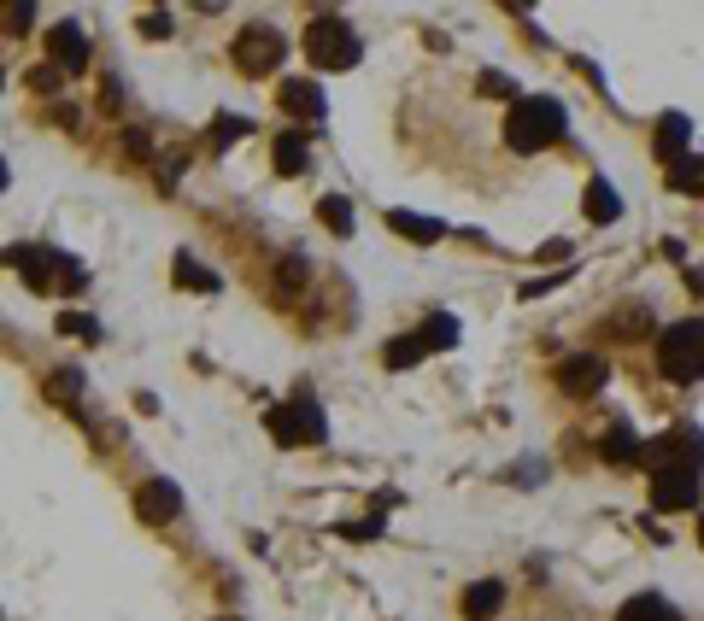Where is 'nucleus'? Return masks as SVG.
<instances>
[{"label":"nucleus","instance_id":"f257e3e1","mask_svg":"<svg viewBox=\"0 0 704 621\" xmlns=\"http://www.w3.org/2000/svg\"><path fill=\"white\" fill-rule=\"evenodd\" d=\"M564 124H569V112L558 106L552 94H528L505 112V147L511 153H540V147H552V141H564Z\"/></svg>","mask_w":704,"mask_h":621},{"label":"nucleus","instance_id":"f03ea898","mask_svg":"<svg viewBox=\"0 0 704 621\" xmlns=\"http://www.w3.org/2000/svg\"><path fill=\"white\" fill-rule=\"evenodd\" d=\"M657 370H664V381H681V387L704 375V323L699 316H681V323H669L657 335Z\"/></svg>","mask_w":704,"mask_h":621},{"label":"nucleus","instance_id":"7ed1b4c3","mask_svg":"<svg viewBox=\"0 0 704 621\" xmlns=\"http://www.w3.org/2000/svg\"><path fill=\"white\" fill-rule=\"evenodd\" d=\"M306 60L318 70H353L358 65V36L341 18H311L306 24Z\"/></svg>","mask_w":704,"mask_h":621},{"label":"nucleus","instance_id":"20e7f679","mask_svg":"<svg viewBox=\"0 0 704 621\" xmlns=\"http://www.w3.org/2000/svg\"><path fill=\"white\" fill-rule=\"evenodd\" d=\"M12 270L24 276V287L36 294H53V287H82V270H71V258L48 253V247H12Z\"/></svg>","mask_w":704,"mask_h":621},{"label":"nucleus","instance_id":"39448f33","mask_svg":"<svg viewBox=\"0 0 704 621\" xmlns=\"http://www.w3.org/2000/svg\"><path fill=\"white\" fill-rule=\"evenodd\" d=\"M270 435H277L282 445H306V440H323V411L306 399H289V404H270Z\"/></svg>","mask_w":704,"mask_h":621},{"label":"nucleus","instance_id":"423d86ee","mask_svg":"<svg viewBox=\"0 0 704 621\" xmlns=\"http://www.w3.org/2000/svg\"><path fill=\"white\" fill-rule=\"evenodd\" d=\"M699 504V469L693 464H664L652 469V510L669 516V510H693Z\"/></svg>","mask_w":704,"mask_h":621},{"label":"nucleus","instance_id":"0eeeda50","mask_svg":"<svg viewBox=\"0 0 704 621\" xmlns=\"http://www.w3.org/2000/svg\"><path fill=\"white\" fill-rule=\"evenodd\" d=\"M282 53H289V41H282V30H270V24H253V30L235 36V65L247 70V77H258V70H277Z\"/></svg>","mask_w":704,"mask_h":621},{"label":"nucleus","instance_id":"6e6552de","mask_svg":"<svg viewBox=\"0 0 704 621\" xmlns=\"http://www.w3.org/2000/svg\"><path fill=\"white\" fill-rule=\"evenodd\" d=\"M48 53H53V65L60 70H71V77H77L82 65H89V36H82V24H53L48 30Z\"/></svg>","mask_w":704,"mask_h":621},{"label":"nucleus","instance_id":"1a4fd4ad","mask_svg":"<svg viewBox=\"0 0 704 621\" xmlns=\"http://www.w3.org/2000/svg\"><path fill=\"white\" fill-rule=\"evenodd\" d=\"M558 387H564L569 399H587V393H599V387H605V358H564V364H558Z\"/></svg>","mask_w":704,"mask_h":621},{"label":"nucleus","instance_id":"9d476101","mask_svg":"<svg viewBox=\"0 0 704 621\" xmlns=\"http://www.w3.org/2000/svg\"><path fill=\"white\" fill-rule=\"evenodd\" d=\"M687 141H693V124H687L681 112H664V118H657V129H652V153L675 170V165L687 158Z\"/></svg>","mask_w":704,"mask_h":621},{"label":"nucleus","instance_id":"9b49d317","mask_svg":"<svg viewBox=\"0 0 704 621\" xmlns=\"http://www.w3.org/2000/svg\"><path fill=\"white\" fill-rule=\"evenodd\" d=\"M177 510H182V493L170 481H148L136 493V516H141V522H170Z\"/></svg>","mask_w":704,"mask_h":621},{"label":"nucleus","instance_id":"f8f14e48","mask_svg":"<svg viewBox=\"0 0 704 621\" xmlns=\"http://www.w3.org/2000/svg\"><path fill=\"white\" fill-rule=\"evenodd\" d=\"M387 223H394V235L417 241V247H435V241L447 235V223H440V218H423V211H387Z\"/></svg>","mask_w":704,"mask_h":621},{"label":"nucleus","instance_id":"ddd939ff","mask_svg":"<svg viewBox=\"0 0 704 621\" xmlns=\"http://www.w3.org/2000/svg\"><path fill=\"white\" fill-rule=\"evenodd\" d=\"M282 112H294V118H323V89H318V82L289 77V82H282Z\"/></svg>","mask_w":704,"mask_h":621},{"label":"nucleus","instance_id":"4468645a","mask_svg":"<svg viewBox=\"0 0 704 621\" xmlns=\"http://www.w3.org/2000/svg\"><path fill=\"white\" fill-rule=\"evenodd\" d=\"M616 621H681V616L669 610L664 592H635V598H628L623 610H616Z\"/></svg>","mask_w":704,"mask_h":621},{"label":"nucleus","instance_id":"2eb2a0df","mask_svg":"<svg viewBox=\"0 0 704 621\" xmlns=\"http://www.w3.org/2000/svg\"><path fill=\"white\" fill-rule=\"evenodd\" d=\"M499 604H505V586H499V581H476V586L464 592V621L499 616Z\"/></svg>","mask_w":704,"mask_h":621},{"label":"nucleus","instance_id":"dca6fc26","mask_svg":"<svg viewBox=\"0 0 704 621\" xmlns=\"http://www.w3.org/2000/svg\"><path fill=\"white\" fill-rule=\"evenodd\" d=\"M270 158H277V170H282V177H306L311 147H306V135H277V147H270Z\"/></svg>","mask_w":704,"mask_h":621},{"label":"nucleus","instance_id":"f3484780","mask_svg":"<svg viewBox=\"0 0 704 621\" xmlns=\"http://www.w3.org/2000/svg\"><path fill=\"white\" fill-rule=\"evenodd\" d=\"M587 218H593V223H616V218H623V199H616V187L605 177L587 182Z\"/></svg>","mask_w":704,"mask_h":621},{"label":"nucleus","instance_id":"a211bd4d","mask_svg":"<svg viewBox=\"0 0 704 621\" xmlns=\"http://www.w3.org/2000/svg\"><path fill=\"white\" fill-rule=\"evenodd\" d=\"M669 187H675V194H693V199H704V153H687L681 165L669 170Z\"/></svg>","mask_w":704,"mask_h":621},{"label":"nucleus","instance_id":"6ab92c4d","mask_svg":"<svg viewBox=\"0 0 704 621\" xmlns=\"http://www.w3.org/2000/svg\"><path fill=\"white\" fill-rule=\"evenodd\" d=\"M318 218L329 235H353V199H341V194H323L318 199Z\"/></svg>","mask_w":704,"mask_h":621},{"label":"nucleus","instance_id":"aec40b11","mask_svg":"<svg viewBox=\"0 0 704 621\" xmlns=\"http://www.w3.org/2000/svg\"><path fill=\"white\" fill-rule=\"evenodd\" d=\"M417 340H423V346H428V352H447V346L458 340V323H452V316H447V311H435V316H428V323H423V328H417Z\"/></svg>","mask_w":704,"mask_h":621},{"label":"nucleus","instance_id":"412c9836","mask_svg":"<svg viewBox=\"0 0 704 621\" xmlns=\"http://www.w3.org/2000/svg\"><path fill=\"white\" fill-rule=\"evenodd\" d=\"M177 287H189V294H218V276H212V270H200L189 253H177Z\"/></svg>","mask_w":704,"mask_h":621},{"label":"nucleus","instance_id":"4be33fe9","mask_svg":"<svg viewBox=\"0 0 704 621\" xmlns=\"http://www.w3.org/2000/svg\"><path fill=\"white\" fill-rule=\"evenodd\" d=\"M382 358H387V370H411V364H423V358H428V346L417 335H406V340H387Z\"/></svg>","mask_w":704,"mask_h":621},{"label":"nucleus","instance_id":"5701e85b","mask_svg":"<svg viewBox=\"0 0 704 621\" xmlns=\"http://www.w3.org/2000/svg\"><path fill=\"white\" fill-rule=\"evenodd\" d=\"M640 452H645V445L628 435V428H611V435H605V457H611V464H635Z\"/></svg>","mask_w":704,"mask_h":621},{"label":"nucleus","instance_id":"b1692460","mask_svg":"<svg viewBox=\"0 0 704 621\" xmlns=\"http://www.w3.org/2000/svg\"><path fill=\"white\" fill-rule=\"evenodd\" d=\"M241 135H247V124H241L235 112H223L218 129H212V147H229V141H241Z\"/></svg>","mask_w":704,"mask_h":621},{"label":"nucleus","instance_id":"393cba45","mask_svg":"<svg viewBox=\"0 0 704 621\" xmlns=\"http://www.w3.org/2000/svg\"><path fill=\"white\" fill-rule=\"evenodd\" d=\"M60 335H77V340H100V328L89 323V316H77V311H65V316H60Z\"/></svg>","mask_w":704,"mask_h":621},{"label":"nucleus","instance_id":"a878e982","mask_svg":"<svg viewBox=\"0 0 704 621\" xmlns=\"http://www.w3.org/2000/svg\"><path fill=\"white\" fill-rule=\"evenodd\" d=\"M482 94H516V82L505 77V70H487V77H482Z\"/></svg>","mask_w":704,"mask_h":621},{"label":"nucleus","instance_id":"bb28decb","mask_svg":"<svg viewBox=\"0 0 704 621\" xmlns=\"http://www.w3.org/2000/svg\"><path fill=\"white\" fill-rule=\"evenodd\" d=\"M30 18H36V7H30V0H24V7H7V24H12V36H18V30H30Z\"/></svg>","mask_w":704,"mask_h":621},{"label":"nucleus","instance_id":"cd10ccee","mask_svg":"<svg viewBox=\"0 0 704 621\" xmlns=\"http://www.w3.org/2000/svg\"><path fill=\"white\" fill-rule=\"evenodd\" d=\"M30 82H36L41 94H48V89H60V65H41V70H30Z\"/></svg>","mask_w":704,"mask_h":621},{"label":"nucleus","instance_id":"c85d7f7f","mask_svg":"<svg viewBox=\"0 0 704 621\" xmlns=\"http://www.w3.org/2000/svg\"><path fill=\"white\" fill-rule=\"evenodd\" d=\"M141 30H148V36H170V12H153V18H141Z\"/></svg>","mask_w":704,"mask_h":621},{"label":"nucleus","instance_id":"c756f323","mask_svg":"<svg viewBox=\"0 0 704 621\" xmlns=\"http://www.w3.org/2000/svg\"><path fill=\"white\" fill-rule=\"evenodd\" d=\"M699 545H704V516H699Z\"/></svg>","mask_w":704,"mask_h":621},{"label":"nucleus","instance_id":"7c9ffc66","mask_svg":"<svg viewBox=\"0 0 704 621\" xmlns=\"http://www.w3.org/2000/svg\"><path fill=\"white\" fill-rule=\"evenodd\" d=\"M229 621H235V616H229Z\"/></svg>","mask_w":704,"mask_h":621}]
</instances>
